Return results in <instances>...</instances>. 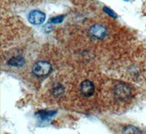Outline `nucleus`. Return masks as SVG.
<instances>
[{"instance_id": "nucleus-1", "label": "nucleus", "mask_w": 146, "mask_h": 134, "mask_svg": "<svg viewBox=\"0 0 146 134\" xmlns=\"http://www.w3.org/2000/svg\"><path fill=\"white\" fill-rule=\"evenodd\" d=\"M52 70V66L50 63L45 61H40L36 62L32 68V72L35 76L42 77L48 75Z\"/></svg>"}, {"instance_id": "nucleus-2", "label": "nucleus", "mask_w": 146, "mask_h": 134, "mask_svg": "<svg viewBox=\"0 0 146 134\" xmlns=\"http://www.w3.org/2000/svg\"><path fill=\"white\" fill-rule=\"evenodd\" d=\"M114 92L115 97L121 101L128 100L131 95V91L129 86L123 84H120L115 86Z\"/></svg>"}, {"instance_id": "nucleus-3", "label": "nucleus", "mask_w": 146, "mask_h": 134, "mask_svg": "<svg viewBox=\"0 0 146 134\" xmlns=\"http://www.w3.org/2000/svg\"><path fill=\"white\" fill-rule=\"evenodd\" d=\"M89 35L96 39H102L107 35V29L101 24H94L88 30Z\"/></svg>"}, {"instance_id": "nucleus-4", "label": "nucleus", "mask_w": 146, "mask_h": 134, "mask_svg": "<svg viewBox=\"0 0 146 134\" xmlns=\"http://www.w3.org/2000/svg\"><path fill=\"white\" fill-rule=\"evenodd\" d=\"M45 20V15L40 10H33L29 14V21L31 23L35 25H40L44 23Z\"/></svg>"}, {"instance_id": "nucleus-5", "label": "nucleus", "mask_w": 146, "mask_h": 134, "mask_svg": "<svg viewBox=\"0 0 146 134\" xmlns=\"http://www.w3.org/2000/svg\"><path fill=\"white\" fill-rule=\"evenodd\" d=\"M80 92L85 97H91L94 93V86L93 83L88 80L83 81L80 84Z\"/></svg>"}, {"instance_id": "nucleus-6", "label": "nucleus", "mask_w": 146, "mask_h": 134, "mask_svg": "<svg viewBox=\"0 0 146 134\" xmlns=\"http://www.w3.org/2000/svg\"><path fill=\"white\" fill-rule=\"evenodd\" d=\"M24 63H25V60L22 56H14L7 62V64L9 65L16 67V68H21L24 65Z\"/></svg>"}, {"instance_id": "nucleus-7", "label": "nucleus", "mask_w": 146, "mask_h": 134, "mask_svg": "<svg viewBox=\"0 0 146 134\" xmlns=\"http://www.w3.org/2000/svg\"><path fill=\"white\" fill-rule=\"evenodd\" d=\"M56 113V111H40L39 112L36 113V116L39 117L42 119H48L52 116H53Z\"/></svg>"}, {"instance_id": "nucleus-8", "label": "nucleus", "mask_w": 146, "mask_h": 134, "mask_svg": "<svg viewBox=\"0 0 146 134\" xmlns=\"http://www.w3.org/2000/svg\"><path fill=\"white\" fill-rule=\"evenodd\" d=\"M64 92V89L61 84L56 85L53 86L52 89V93L55 97H60L63 94Z\"/></svg>"}, {"instance_id": "nucleus-9", "label": "nucleus", "mask_w": 146, "mask_h": 134, "mask_svg": "<svg viewBox=\"0 0 146 134\" xmlns=\"http://www.w3.org/2000/svg\"><path fill=\"white\" fill-rule=\"evenodd\" d=\"M123 134H141V132L133 126H129L126 127L123 131Z\"/></svg>"}, {"instance_id": "nucleus-10", "label": "nucleus", "mask_w": 146, "mask_h": 134, "mask_svg": "<svg viewBox=\"0 0 146 134\" xmlns=\"http://www.w3.org/2000/svg\"><path fill=\"white\" fill-rule=\"evenodd\" d=\"M64 15H58V16H55L53 18H50V22L52 23H59L63 21Z\"/></svg>"}, {"instance_id": "nucleus-11", "label": "nucleus", "mask_w": 146, "mask_h": 134, "mask_svg": "<svg viewBox=\"0 0 146 134\" xmlns=\"http://www.w3.org/2000/svg\"><path fill=\"white\" fill-rule=\"evenodd\" d=\"M104 11H105L107 14H108L110 16L113 17V18H117V15L114 12H113L111 9L108 8V7H104Z\"/></svg>"}, {"instance_id": "nucleus-12", "label": "nucleus", "mask_w": 146, "mask_h": 134, "mask_svg": "<svg viewBox=\"0 0 146 134\" xmlns=\"http://www.w3.org/2000/svg\"><path fill=\"white\" fill-rule=\"evenodd\" d=\"M124 1H126V2H128V1H129V0H124Z\"/></svg>"}]
</instances>
